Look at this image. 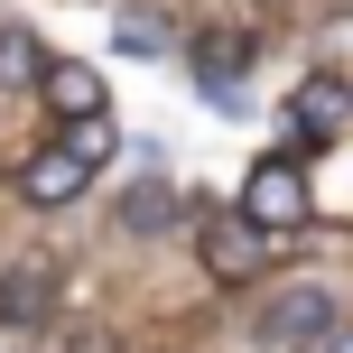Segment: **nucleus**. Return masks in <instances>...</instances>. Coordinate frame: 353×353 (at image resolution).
I'll list each match as a JSON object with an SVG mask.
<instances>
[{
    "label": "nucleus",
    "instance_id": "obj_1",
    "mask_svg": "<svg viewBox=\"0 0 353 353\" xmlns=\"http://www.w3.org/2000/svg\"><path fill=\"white\" fill-rule=\"evenodd\" d=\"M325 325H335V298H325L316 279H288V288H270V298H261L251 344H261V353H316Z\"/></svg>",
    "mask_w": 353,
    "mask_h": 353
},
{
    "label": "nucleus",
    "instance_id": "obj_2",
    "mask_svg": "<svg viewBox=\"0 0 353 353\" xmlns=\"http://www.w3.org/2000/svg\"><path fill=\"white\" fill-rule=\"evenodd\" d=\"M232 214L261 223V232H298L307 214H316V186H307L298 159H261V168L242 176V205H232Z\"/></svg>",
    "mask_w": 353,
    "mask_h": 353
},
{
    "label": "nucleus",
    "instance_id": "obj_3",
    "mask_svg": "<svg viewBox=\"0 0 353 353\" xmlns=\"http://www.w3.org/2000/svg\"><path fill=\"white\" fill-rule=\"evenodd\" d=\"M242 74H251V37L242 28L195 37V93H205L214 112H242Z\"/></svg>",
    "mask_w": 353,
    "mask_h": 353
},
{
    "label": "nucleus",
    "instance_id": "obj_4",
    "mask_svg": "<svg viewBox=\"0 0 353 353\" xmlns=\"http://www.w3.org/2000/svg\"><path fill=\"white\" fill-rule=\"evenodd\" d=\"M205 270H214L223 288L261 279V270H270V232L242 223V214H214V223H205Z\"/></svg>",
    "mask_w": 353,
    "mask_h": 353
},
{
    "label": "nucleus",
    "instance_id": "obj_5",
    "mask_svg": "<svg viewBox=\"0 0 353 353\" xmlns=\"http://www.w3.org/2000/svg\"><path fill=\"white\" fill-rule=\"evenodd\" d=\"M344 121H353V93L335 84V74H307L298 84V103H288V130H298V140H344Z\"/></svg>",
    "mask_w": 353,
    "mask_h": 353
},
{
    "label": "nucleus",
    "instance_id": "obj_6",
    "mask_svg": "<svg viewBox=\"0 0 353 353\" xmlns=\"http://www.w3.org/2000/svg\"><path fill=\"white\" fill-rule=\"evenodd\" d=\"M37 93H47V112H112V93H103V74L93 65H74V56H47V65H37Z\"/></svg>",
    "mask_w": 353,
    "mask_h": 353
},
{
    "label": "nucleus",
    "instance_id": "obj_7",
    "mask_svg": "<svg viewBox=\"0 0 353 353\" xmlns=\"http://www.w3.org/2000/svg\"><path fill=\"white\" fill-rule=\"evenodd\" d=\"M84 186H93V168H84V159H65V149H37V159L19 168V195H28V205H47V214H56V205H74Z\"/></svg>",
    "mask_w": 353,
    "mask_h": 353
},
{
    "label": "nucleus",
    "instance_id": "obj_8",
    "mask_svg": "<svg viewBox=\"0 0 353 353\" xmlns=\"http://www.w3.org/2000/svg\"><path fill=\"white\" fill-rule=\"evenodd\" d=\"M47 307H56V279L47 270H0V325H47Z\"/></svg>",
    "mask_w": 353,
    "mask_h": 353
},
{
    "label": "nucleus",
    "instance_id": "obj_9",
    "mask_svg": "<svg viewBox=\"0 0 353 353\" xmlns=\"http://www.w3.org/2000/svg\"><path fill=\"white\" fill-rule=\"evenodd\" d=\"M56 149H65V159H84V168H103L112 149H121V130H112V112H74V121H65V140H56Z\"/></svg>",
    "mask_w": 353,
    "mask_h": 353
},
{
    "label": "nucleus",
    "instance_id": "obj_10",
    "mask_svg": "<svg viewBox=\"0 0 353 353\" xmlns=\"http://www.w3.org/2000/svg\"><path fill=\"white\" fill-rule=\"evenodd\" d=\"M176 214H186L176 186H130V195H121V232H168Z\"/></svg>",
    "mask_w": 353,
    "mask_h": 353
},
{
    "label": "nucleus",
    "instance_id": "obj_11",
    "mask_svg": "<svg viewBox=\"0 0 353 353\" xmlns=\"http://www.w3.org/2000/svg\"><path fill=\"white\" fill-rule=\"evenodd\" d=\"M37 65H47V47H37L28 28H0V93H28Z\"/></svg>",
    "mask_w": 353,
    "mask_h": 353
},
{
    "label": "nucleus",
    "instance_id": "obj_12",
    "mask_svg": "<svg viewBox=\"0 0 353 353\" xmlns=\"http://www.w3.org/2000/svg\"><path fill=\"white\" fill-rule=\"evenodd\" d=\"M121 47H130V56H159L168 37H159V19H121Z\"/></svg>",
    "mask_w": 353,
    "mask_h": 353
},
{
    "label": "nucleus",
    "instance_id": "obj_13",
    "mask_svg": "<svg viewBox=\"0 0 353 353\" xmlns=\"http://www.w3.org/2000/svg\"><path fill=\"white\" fill-rule=\"evenodd\" d=\"M316 353H353V325H325V344Z\"/></svg>",
    "mask_w": 353,
    "mask_h": 353
},
{
    "label": "nucleus",
    "instance_id": "obj_14",
    "mask_svg": "<svg viewBox=\"0 0 353 353\" xmlns=\"http://www.w3.org/2000/svg\"><path fill=\"white\" fill-rule=\"evenodd\" d=\"M65 353H112V344H103V335H74V344H65Z\"/></svg>",
    "mask_w": 353,
    "mask_h": 353
}]
</instances>
